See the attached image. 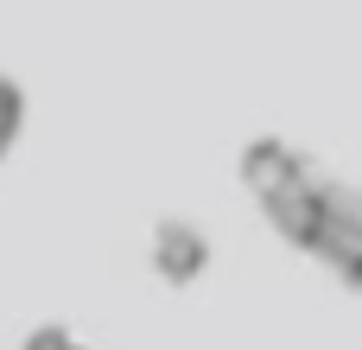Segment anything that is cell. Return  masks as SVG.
Here are the masks:
<instances>
[{
    "label": "cell",
    "instance_id": "cell-2",
    "mask_svg": "<svg viewBox=\"0 0 362 350\" xmlns=\"http://www.w3.org/2000/svg\"><path fill=\"white\" fill-rule=\"evenodd\" d=\"M13 134H19V89L0 77V153L13 147Z\"/></svg>",
    "mask_w": 362,
    "mask_h": 350
},
{
    "label": "cell",
    "instance_id": "cell-1",
    "mask_svg": "<svg viewBox=\"0 0 362 350\" xmlns=\"http://www.w3.org/2000/svg\"><path fill=\"white\" fill-rule=\"evenodd\" d=\"M248 185L267 204V217L312 255H325L331 268H362V191L337 185L325 166H312L305 153L261 140L248 147Z\"/></svg>",
    "mask_w": 362,
    "mask_h": 350
}]
</instances>
